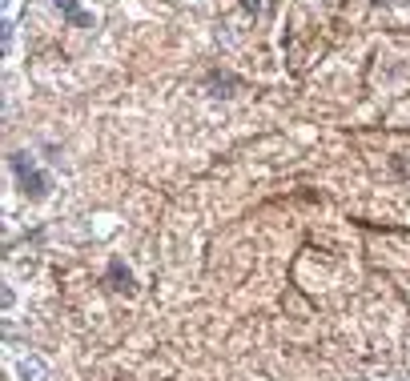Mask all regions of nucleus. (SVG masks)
Returning <instances> with one entry per match:
<instances>
[{"label":"nucleus","mask_w":410,"mask_h":381,"mask_svg":"<svg viewBox=\"0 0 410 381\" xmlns=\"http://www.w3.org/2000/svg\"><path fill=\"white\" fill-rule=\"evenodd\" d=\"M20 373H24V381H41L45 378V366H41L36 357H24V361H20Z\"/></svg>","instance_id":"f257e3e1"},{"label":"nucleus","mask_w":410,"mask_h":381,"mask_svg":"<svg viewBox=\"0 0 410 381\" xmlns=\"http://www.w3.org/2000/svg\"><path fill=\"white\" fill-rule=\"evenodd\" d=\"M57 4H61V8H65V13L73 16V20H77V24H89V16L77 13V0H57Z\"/></svg>","instance_id":"7ed1b4c3"},{"label":"nucleus","mask_w":410,"mask_h":381,"mask_svg":"<svg viewBox=\"0 0 410 381\" xmlns=\"http://www.w3.org/2000/svg\"><path fill=\"white\" fill-rule=\"evenodd\" d=\"M109 277L117 281V289H129V281H133L129 269H121V261H113V265H109Z\"/></svg>","instance_id":"f03ea898"}]
</instances>
